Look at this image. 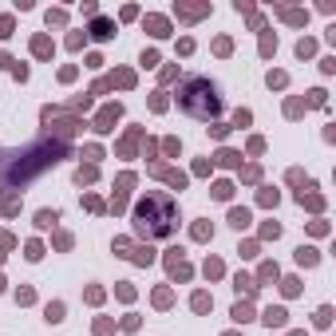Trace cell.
I'll return each instance as SVG.
<instances>
[{
  "label": "cell",
  "instance_id": "cell-5",
  "mask_svg": "<svg viewBox=\"0 0 336 336\" xmlns=\"http://www.w3.org/2000/svg\"><path fill=\"white\" fill-rule=\"evenodd\" d=\"M0 36H12V20L8 16H0Z\"/></svg>",
  "mask_w": 336,
  "mask_h": 336
},
{
  "label": "cell",
  "instance_id": "cell-2",
  "mask_svg": "<svg viewBox=\"0 0 336 336\" xmlns=\"http://www.w3.org/2000/svg\"><path fill=\"white\" fill-rule=\"evenodd\" d=\"M178 107L186 111V115H194V119H210V115H218L222 111V95H218V87L210 83V79H186L182 95H178Z\"/></svg>",
  "mask_w": 336,
  "mask_h": 336
},
{
  "label": "cell",
  "instance_id": "cell-4",
  "mask_svg": "<svg viewBox=\"0 0 336 336\" xmlns=\"http://www.w3.org/2000/svg\"><path fill=\"white\" fill-rule=\"evenodd\" d=\"M91 36H95V40H107V36H111V24H107V20H95V24H91Z\"/></svg>",
  "mask_w": 336,
  "mask_h": 336
},
{
  "label": "cell",
  "instance_id": "cell-1",
  "mask_svg": "<svg viewBox=\"0 0 336 336\" xmlns=\"http://www.w3.org/2000/svg\"><path fill=\"white\" fill-rule=\"evenodd\" d=\"M135 229L142 237H170L178 229V210L166 194H147L135 210Z\"/></svg>",
  "mask_w": 336,
  "mask_h": 336
},
{
  "label": "cell",
  "instance_id": "cell-3",
  "mask_svg": "<svg viewBox=\"0 0 336 336\" xmlns=\"http://www.w3.org/2000/svg\"><path fill=\"white\" fill-rule=\"evenodd\" d=\"M147 28H151L154 36H166V20H162V16H147Z\"/></svg>",
  "mask_w": 336,
  "mask_h": 336
}]
</instances>
